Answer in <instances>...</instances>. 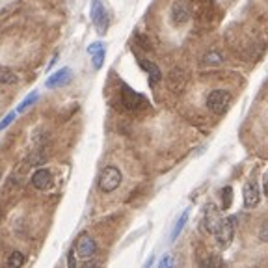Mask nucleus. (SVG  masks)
Listing matches in <instances>:
<instances>
[{
	"instance_id": "24",
	"label": "nucleus",
	"mask_w": 268,
	"mask_h": 268,
	"mask_svg": "<svg viewBox=\"0 0 268 268\" xmlns=\"http://www.w3.org/2000/svg\"><path fill=\"white\" fill-rule=\"evenodd\" d=\"M265 194L268 196V173L265 175Z\"/></svg>"
},
{
	"instance_id": "20",
	"label": "nucleus",
	"mask_w": 268,
	"mask_h": 268,
	"mask_svg": "<svg viewBox=\"0 0 268 268\" xmlns=\"http://www.w3.org/2000/svg\"><path fill=\"white\" fill-rule=\"evenodd\" d=\"M259 238H261V242H268V222H265L259 229Z\"/></svg>"
},
{
	"instance_id": "7",
	"label": "nucleus",
	"mask_w": 268,
	"mask_h": 268,
	"mask_svg": "<svg viewBox=\"0 0 268 268\" xmlns=\"http://www.w3.org/2000/svg\"><path fill=\"white\" fill-rule=\"evenodd\" d=\"M73 71L69 67H63V69H58L56 73H52L51 77L47 78V88H58V86H63L71 80Z\"/></svg>"
},
{
	"instance_id": "11",
	"label": "nucleus",
	"mask_w": 268,
	"mask_h": 268,
	"mask_svg": "<svg viewBox=\"0 0 268 268\" xmlns=\"http://www.w3.org/2000/svg\"><path fill=\"white\" fill-rule=\"evenodd\" d=\"M190 19V11L186 8L183 2H175L173 8H172V21L175 24H183Z\"/></svg>"
},
{
	"instance_id": "2",
	"label": "nucleus",
	"mask_w": 268,
	"mask_h": 268,
	"mask_svg": "<svg viewBox=\"0 0 268 268\" xmlns=\"http://www.w3.org/2000/svg\"><path fill=\"white\" fill-rule=\"evenodd\" d=\"M121 172L115 168V166H106L103 172H101V175H99V188H101V192H114L117 186L121 185Z\"/></svg>"
},
{
	"instance_id": "6",
	"label": "nucleus",
	"mask_w": 268,
	"mask_h": 268,
	"mask_svg": "<svg viewBox=\"0 0 268 268\" xmlns=\"http://www.w3.org/2000/svg\"><path fill=\"white\" fill-rule=\"evenodd\" d=\"M121 93H123V104L129 110H140V108H144L145 104H147L144 95L133 92V90L127 88V86H123V92Z\"/></svg>"
},
{
	"instance_id": "14",
	"label": "nucleus",
	"mask_w": 268,
	"mask_h": 268,
	"mask_svg": "<svg viewBox=\"0 0 268 268\" xmlns=\"http://www.w3.org/2000/svg\"><path fill=\"white\" fill-rule=\"evenodd\" d=\"M19 77L8 67H0V84H17Z\"/></svg>"
},
{
	"instance_id": "15",
	"label": "nucleus",
	"mask_w": 268,
	"mask_h": 268,
	"mask_svg": "<svg viewBox=\"0 0 268 268\" xmlns=\"http://www.w3.org/2000/svg\"><path fill=\"white\" fill-rule=\"evenodd\" d=\"M186 222H188V211H185V212L181 214V218L177 220L175 227H173V231H172V242H175L177 237L181 235V231H183V227H185Z\"/></svg>"
},
{
	"instance_id": "17",
	"label": "nucleus",
	"mask_w": 268,
	"mask_h": 268,
	"mask_svg": "<svg viewBox=\"0 0 268 268\" xmlns=\"http://www.w3.org/2000/svg\"><path fill=\"white\" fill-rule=\"evenodd\" d=\"M38 99H39V95H38V93H30V95H28V97H26V99H24V101H22V103L19 104V108H17V112L21 114V112H24V110H28V108H30L32 104L36 103Z\"/></svg>"
},
{
	"instance_id": "10",
	"label": "nucleus",
	"mask_w": 268,
	"mask_h": 268,
	"mask_svg": "<svg viewBox=\"0 0 268 268\" xmlns=\"http://www.w3.org/2000/svg\"><path fill=\"white\" fill-rule=\"evenodd\" d=\"M220 220H222V216H220V211H218L214 205H207L205 209V229L207 231H214L216 229V226L220 224Z\"/></svg>"
},
{
	"instance_id": "1",
	"label": "nucleus",
	"mask_w": 268,
	"mask_h": 268,
	"mask_svg": "<svg viewBox=\"0 0 268 268\" xmlns=\"http://www.w3.org/2000/svg\"><path fill=\"white\" fill-rule=\"evenodd\" d=\"M229 104H231V93L227 90H214V92L209 93V97H207V108L212 114H216V115L226 114Z\"/></svg>"
},
{
	"instance_id": "19",
	"label": "nucleus",
	"mask_w": 268,
	"mask_h": 268,
	"mask_svg": "<svg viewBox=\"0 0 268 268\" xmlns=\"http://www.w3.org/2000/svg\"><path fill=\"white\" fill-rule=\"evenodd\" d=\"M13 119H15V112H11V114H8L2 121H0V131H4V129H8L11 123H13Z\"/></svg>"
},
{
	"instance_id": "12",
	"label": "nucleus",
	"mask_w": 268,
	"mask_h": 268,
	"mask_svg": "<svg viewBox=\"0 0 268 268\" xmlns=\"http://www.w3.org/2000/svg\"><path fill=\"white\" fill-rule=\"evenodd\" d=\"M90 54H92V62H93V67L95 69H101L103 67V62H104V45L103 43H93V45H90Z\"/></svg>"
},
{
	"instance_id": "23",
	"label": "nucleus",
	"mask_w": 268,
	"mask_h": 268,
	"mask_svg": "<svg viewBox=\"0 0 268 268\" xmlns=\"http://www.w3.org/2000/svg\"><path fill=\"white\" fill-rule=\"evenodd\" d=\"M172 265H173V261H172V259H170V257H164V259H162V261H160V268H164V267H172Z\"/></svg>"
},
{
	"instance_id": "13",
	"label": "nucleus",
	"mask_w": 268,
	"mask_h": 268,
	"mask_svg": "<svg viewBox=\"0 0 268 268\" xmlns=\"http://www.w3.org/2000/svg\"><path fill=\"white\" fill-rule=\"evenodd\" d=\"M140 65L149 73V82L151 84H156L162 78V73H160V69H158L153 62H147V60H142V58H140Z\"/></svg>"
},
{
	"instance_id": "8",
	"label": "nucleus",
	"mask_w": 268,
	"mask_h": 268,
	"mask_svg": "<svg viewBox=\"0 0 268 268\" xmlns=\"http://www.w3.org/2000/svg\"><path fill=\"white\" fill-rule=\"evenodd\" d=\"M261 199V194H259V186L255 181H248L246 186H244V205L248 209L255 207Z\"/></svg>"
},
{
	"instance_id": "9",
	"label": "nucleus",
	"mask_w": 268,
	"mask_h": 268,
	"mask_svg": "<svg viewBox=\"0 0 268 268\" xmlns=\"http://www.w3.org/2000/svg\"><path fill=\"white\" fill-rule=\"evenodd\" d=\"M51 181H52L51 172L45 170V168L38 170V172L32 175V185L36 186L38 190H45V188H49V186H51Z\"/></svg>"
},
{
	"instance_id": "4",
	"label": "nucleus",
	"mask_w": 268,
	"mask_h": 268,
	"mask_svg": "<svg viewBox=\"0 0 268 268\" xmlns=\"http://www.w3.org/2000/svg\"><path fill=\"white\" fill-rule=\"evenodd\" d=\"M97 253V242L88 233H82L75 242V255L80 259H90Z\"/></svg>"
},
{
	"instance_id": "3",
	"label": "nucleus",
	"mask_w": 268,
	"mask_h": 268,
	"mask_svg": "<svg viewBox=\"0 0 268 268\" xmlns=\"http://www.w3.org/2000/svg\"><path fill=\"white\" fill-rule=\"evenodd\" d=\"M214 237H216V242L220 248H227L233 240V235H235V218H222L220 224L216 226V229L212 231Z\"/></svg>"
},
{
	"instance_id": "22",
	"label": "nucleus",
	"mask_w": 268,
	"mask_h": 268,
	"mask_svg": "<svg viewBox=\"0 0 268 268\" xmlns=\"http://www.w3.org/2000/svg\"><path fill=\"white\" fill-rule=\"evenodd\" d=\"M211 265H222V261H218V259H207V261H203V267H211Z\"/></svg>"
},
{
	"instance_id": "18",
	"label": "nucleus",
	"mask_w": 268,
	"mask_h": 268,
	"mask_svg": "<svg viewBox=\"0 0 268 268\" xmlns=\"http://www.w3.org/2000/svg\"><path fill=\"white\" fill-rule=\"evenodd\" d=\"M222 203H224V209H229L231 203H233V188L231 186H226L224 190H222Z\"/></svg>"
},
{
	"instance_id": "21",
	"label": "nucleus",
	"mask_w": 268,
	"mask_h": 268,
	"mask_svg": "<svg viewBox=\"0 0 268 268\" xmlns=\"http://www.w3.org/2000/svg\"><path fill=\"white\" fill-rule=\"evenodd\" d=\"M220 62H222V58L218 56L216 52H211V54L205 56V63H220Z\"/></svg>"
},
{
	"instance_id": "16",
	"label": "nucleus",
	"mask_w": 268,
	"mask_h": 268,
	"mask_svg": "<svg viewBox=\"0 0 268 268\" xmlns=\"http://www.w3.org/2000/svg\"><path fill=\"white\" fill-rule=\"evenodd\" d=\"M24 255H22L21 251H13L10 255V259H8V267H11V268H19V267H22L24 265Z\"/></svg>"
},
{
	"instance_id": "5",
	"label": "nucleus",
	"mask_w": 268,
	"mask_h": 268,
	"mask_svg": "<svg viewBox=\"0 0 268 268\" xmlns=\"http://www.w3.org/2000/svg\"><path fill=\"white\" fill-rule=\"evenodd\" d=\"M92 21L93 24L97 26V32L99 34H104L106 28H108V15H106V10H104L103 2L101 0H93L92 4Z\"/></svg>"
}]
</instances>
